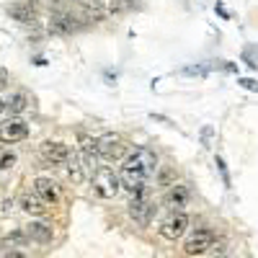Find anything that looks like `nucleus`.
<instances>
[{"instance_id": "1", "label": "nucleus", "mask_w": 258, "mask_h": 258, "mask_svg": "<svg viewBox=\"0 0 258 258\" xmlns=\"http://www.w3.org/2000/svg\"><path fill=\"white\" fill-rule=\"evenodd\" d=\"M158 170V155L150 147H135L132 153L126 155L124 165H121V186L129 191H142L147 188V181Z\"/></svg>"}, {"instance_id": "2", "label": "nucleus", "mask_w": 258, "mask_h": 258, "mask_svg": "<svg viewBox=\"0 0 258 258\" xmlns=\"http://www.w3.org/2000/svg\"><path fill=\"white\" fill-rule=\"evenodd\" d=\"M80 8L91 21H101L106 16H119L132 8V0H80Z\"/></svg>"}, {"instance_id": "3", "label": "nucleus", "mask_w": 258, "mask_h": 258, "mask_svg": "<svg viewBox=\"0 0 258 258\" xmlns=\"http://www.w3.org/2000/svg\"><path fill=\"white\" fill-rule=\"evenodd\" d=\"M93 191H96V197H101V199H116V194L121 191V178L114 173L111 168H96Z\"/></svg>"}, {"instance_id": "4", "label": "nucleus", "mask_w": 258, "mask_h": 258, "mask_svg": "<svg viewBox=\"0 0 258 258\" xmlns=\"http://www.w3.org/2000/svg\"><path fill=\"white\" fill-rule=\"evenodd\" d=\"M153 199H150V191L142 188V191H135L132 202H129V217H132L140 227H147L150 220H153Z\"/></svg>"}, {"instance_id": "5", "label": "nucleus", "mask_w": 258, "mask_h": 258, "mask_svg": "<svg viewBox=\"0 0 258 258\" xmlns=\"http://www.w3.org/2000/svg\"><path fill=\"white\" fill-rule=\"evenodd\" d=\"M96 142H98V158L109 160V163L124 158V153H126V142H124V137H119V135H114V132L101 135Z\"/></svg>"}, {"instance_id": "6", "label": "nucleus", "mask_w": 258, "mask_h": 258, "mask_svg": "<svg viewBox=\"0 0 258 258\" xmlns=\"http://www.w3.org/2000/svg\"><path fill=\"white\" fill-rule=\"evenodd\" d=\"M214 245V232L209 227H197L183 243L186 255H204L209 248Z\"/></svg>"}, {"instance_id": "7", "label": "nucleus", "mask_w": 258, "mask_h": 258, "mask_svg": "<svg viewBox=\"0 0 258 258\" xmlns=\"http://www.w3.org/2000/svg\"><path fill=\"white\" fill-rule=\"evenodd\" d=\"M78 145H80V160H83L85 170H88V173H96V168H98V142L85 132V129H80Z\"/></svg>"}, {"instance_id": "8", "label": "nucleus", "mask_w": 258, "mask_h": 258, "mask_svg": "<svg viewBox=\"0 0 258 258\" xmlns=\"http://www.w3.org/2000/svg\"><path fill=\"white\" fill-rule=\"evenodd\" d=\"M188 227V214L186 212H170L168 217L160 222V235L165 240H178Z\"/></svg>"}, {"instance_id": "9", "label": "nucleus", "mask_w": 258, "mask_h": 258, "mask_svg": "<svg viewBox=\"0 0 258 258\" xmlns=\"http://www.w3.org/2000/svg\"><path fill=\"white\" fill-rule=\"evenodd\" d=\"M39 153H41V158H44L47 163H52V165H68V160L73 158V150L68 145H64V142H52V140L41 142Z\"/></svg>"}, {"instance_id": "10", "label": "nucleus", "mask_w": 258, "mask_h": 258, "mask_svg": "<svg viewBox=\"0 0 258 258\" xmlns=\"http://www.w3.org/2000/svg\"><path fill=\"white\" fill-rule=\"evenodd\" d=\"M29 137V124L21 121V119H6L0 121V142L6 145H13V142H21Z\"/></svg>"}, {"instance_id": "11", "label": "nucleus", "mask_w": 258, "mask_h": 258, "mask_svg": "<svg viewBox=\"0 0 258 258\" xmlns=\"http://www.w3.org/2000/svg\"><path fill=\"white\" fill-rule=\"evenodd\" d=\"M80 21H88V18H80V16H75L73 11H57V13L52 16V29L59 31V34H73V31H78V29L83 26Z\"/></svg>"}, {"instance_id": "12", "label": "nucleus", "mask_w": 258, "mask_h": 258, "mask_svg": "<svg viewBox=\"0 0 258 258\" xmlns=\"http://www.w3.org/2000/svg\"><path fill=\"white\" fill-rule=\"evenodd\" d=\"M34 194L44 204H57L59 202V188L52 178H36L34 181Z\"/></svg>"}, {"instance_id": "13", "label": "nucleus", "mask_w": 258, "mask_h": 258, "mask_svg": "<svg viewBox=\"0 0 258 258\" xmlns=\"http://www.w3.org/2000/svg\"><path fill=\"white\" fill-rule=\"evenodd\" d=\"M186 202H188V188L181 186V183H178V186L173 183V188H170V191L165 194V199H163V204H165L170 212H183Z\"/></svg>"}, {"instance_id": "14", "label": "nucleus", "mask_w": 258, "mask_h": 258, "mask_svg": "<svg viewBox=\"0 0 258 258\" xmlns=\"http://www.w3.org/2000/svg\"><path fill=\"white\" fill-rule=\"evenodd\" d=\"M8 13L18 21V24H36V11L31 8V3H13V6H8Z\"/></svg>"}, {"instance_id": "15", "label": "nucleus", "mask_w": 258, "mask_h": 258, "mask_svg": "<svg viewBox=\"0 0 258 258\" xmlns=\"http://www.w3.org/2000/svg\"><path fill=\"white\" fill-rule=\"evenodd\" d=\"M18 204H21V209H24L26 214H36V217H44V214H47V204L41 202L36 194H34V197H31V194H21Z\"/></svg>"}, {"instance_id": "16", "label": "nucleus", "mask_w": 258, "mask_h": 258, "mask_svg": "<svg viewBox=\"0 0 258 258\" xmlns=\"http://www.w3.org/2000/svg\"><path fill=\"white\" fill-rule=\"evenodd\" d=\"M26 235H29L34 243H49L54 232H52V227L47 222H31L29 230H26Z\"/></svg>"}, {"instance_id": "17", "label": "nucleus", "mask_w": 258, "mask_h": 258, "mask_svg": "<svg viewBox=\"0 0 258 258\" xmlns=\"http://www.w3.org/2000/svg\"><path fill=\"white\" fill-rule=\"evenodd\" d=\"M26 106H29V96H26V93H21V91L13 93V96L6 101V109H8L11 114H16V116H18V114H24V111H26Z\"/></svg>"}, {"instance_id": "18", "label": "nucleus", "mask_w": 258, "mask_h": 258, "mask_svg": "<svg viewBox=\"0 0 258 258\" xmlns=\"http://www.w3.org/2000/svg\"><path fill=\"white\" fill-rule=\"evenodd\" d=\"M83 170H85L83 160H80L78 155H73V158L68 160V173H70V178H73L75 183H80V181H83Z\"/></svg>"}, {"instance_id": "19", "label": "nucleus", "mask_w": 258, "mask_h": 258, "mask_svg": "<svg viewBox=\"0 0 258 258\" xmlns=\"http://www.w3.org/2000/svg\"><path fill=\"white\" fill-rule=\"evenodd\" d=\"M13 163H16V155L13 153H0V170L13 168Z\"/></svg>"}, {"instance_id": "20", "label": "nucleus", "mask_w": 258, "mask_h": 258, "mask_svg": "<svg viewBox=\"0 0 258 258\" xmlns=\"http://www.w3.org/2000/svg\"><path fill=\"white\" fill-rule=\"evenodd\" d=\"M238 85H240V88H245V91L258 93V83H255L253 78H240V80H238Z\"/></svg>"}, {"instance_id": "21", "label": "nucleus", "mask_w": 258, "mask_h": 258, "mask_svg": "<svg viewBox=\"0 0 258 258\" xmlns=\"http://www.w3.org/2000/svg\"><path fill=\"white\" fill-rule=\"evenodd\" d=\"M8 80H11V78H8V70H6V68H0V91H3L6 85H8Z\"/></svg>"}, {"instance_id": "22", "label": "nucleus", "mask_w": 258, "mask_h": 258, "mask_svg": "<svg viewBox=\"0 0 258 258\" xmlns=\"http://www.w3.org/2000/svg\"><path fill=\"white\" fill-rule=\"evenodd\" d=\"M217 165H220V170H222V178H225V183H230V176H227V170H225V163H222V158H217Z\"/></svg>"}, {"instance_id": "23", "label": "nucleus", "mask_w": 258, "mask_h": 258, "mask_svg": "<svg viewBox=\"0 0 258 258\" xmlns=\"http://www.w3.org/2000/svg\"><path fill=\"white\" fill-rule=\"evenodd\" d=\"M6 258H26V255H24V253H18V250H13V253H8Z\"/></svg>"}, {"instance_id": "24", "label": "nucleus", "mask_w": 258, "mask_h": 258, "mask_svg": "<svg viewBox=\"0 0 258 258\" xmlns=\"http://www.w3.org/2000/svg\"><path fill=\"white\" fill-rule=\"evenodd\" d=\"M3 109H6V101H3V98H0V111H3Z\"/></svg>"}]
</instances>
